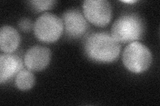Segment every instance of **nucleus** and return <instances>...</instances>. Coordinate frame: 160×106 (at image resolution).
Here are the masks:
<instances>
[{
    "label": "nucleus",
    "mask_w": 160,
    "mask_h": 106,
    "mask_svg": "<svg viewBox=\"0 0 160 106\" xmlns=\"http://www.w3.org/2000/svg\"><path fill=\"white\" fill-rule=\"evenodd\" d=\"M85 52L89 58L97 62L109 63L117 60L121 46L112 37L106 33H92L87 37Z\"/></svg>",
    "instance_id": "1"
},
{
    "label": "nucleus",
    "mask_w": 160,
    "mask_h": 106,
    "mask_svg": "<svg viewBox=\"0 0 160 106\" xmlns=\"http://www.w3.org/2000/svg\"><path fill=\"white\" fill-rule=\"evenodd\" d=\"M145 31L143 19L136 13L125 14L112 25V37L118 43H132L141 39Z\"/></svg>",
    "instance_id": "2"
},
{
    "label": "nucleus",
    "mask_w": 160,
    "mask_h": 106,
    "mask_svg": "<svg viewBox=\"0 0 160 106\" xmlns=\"http://www.w3.org/2000/svg\"><path fill=\"white\" fill-rule=\"evenodd\" d=\"M122 60L125 67L130 72L139 74L146 71L151 66L152 55L146 46L134 41L124 49Z\"/></svg>",
    "instance_id": "3"
},
{
    "label": "nucleus",
    "mask_w": 160,
    "mask_h": 106,
    "mask_svg": "<svg viewBox=\"0 0 160 106\" xmlns=\"http://www.w3.org/2000/svg\"><path fill=\"white\" fill-rule=\"evenodd\" d=\"M63 28L62 19L56 15L46 13L37 19L33 25V31L39 41L52 43L61 37Z\"/></svg>",
    "instance_id": "4"
},
{
    "label": "nucleus",
    "mask_w": 160,
    "mask_h": 106,
    "mask_svg": "<svg viewBox=\"0 0 160 106\" xmlns=\"http://www.w3.org/2000/svg\"><path fill=\"white\" fill-rule=\"evenodd\" d=\"M84 17L98 27L108 25L112 17V8L106 0H86L83 3Z\"/></svg>",
    "instance_id": "5"
},
{
    "label": "nucleus",
    "mask_w": 160,
    "mask_h": 106,
    "mask_svg": "<svg viewBox=\"0 0 160 106\" xmlns=\"http://www.w3.org/2000/svg\"><path fill=\"white\" fill-rule=\"evenodd\" d=\"M62 21L66 34L75 39L83 36L89 27L86 17L77 9H70L65 12Z\"/></svg>",
    "instance_id": "6"
},
{
    "label": "nucleus",
    "mask_w": 160,
    "mask_h": 106,
    "mask_svg": "<svg viewBox=\"0 0 160 106\" xmlns=\"http://www.w3.org/2000/svg\"><path fill=\"white\" fill-rule=\"evenodd\" d=\"M51 50L42 46H35L30 48L24 57V64L32 71L44 70L51 60Z\"/></svg>",
    "instance_id": "7"
},
{
    "label": "nucleus",
    "mask_w": 160,
    "mask_h": 106,
    "mask_svg": "<svg viewBox=\"0 0 160 106\" xmlns=\"http://www.w3.org/2000/svg\"><path fill=\"white\" fill-rule=\"evenodd\" d=\"M22 68V60L18 55L2 54L0 57V83L3 84L13 78Z\"/></svg>",
    "instance_id": "8"
},
{
    "label": "nucleus",
    "mask_w": 160,
    "mask_h": 106,
    "mask_svg": "<svg viewBox=\"0 0 160 106\" xmlns=\"http://www.w3.org/2000/svg\"><path fill=\"white\" fill-rule=\"evenodd\" d=\"M20 36L16 29L9 25L2 27L0 30V47L5 53H12L18 48Z\"/></svg>",
    "instance_id": "9"
},
{
    "label": "nucleus",
    "mask_w": 160,
    "mask_h": 106,
    "mask_svg": "<svg viewBox=\"0 0 160 106\" xmlns=\"http://www.w3.org/2000/svg\"><path fill=\"white\" fill-rule=\"evenodd\" d=\"M16 87L22 91L29 90L33 88L35 84V76L28 70H22L17 74L15 80Z\"/></svg>",
    "instance_id": "10"
},
{
    "label": "nucleus",
    "mask_w": 160,
    "mask_h": 106,
    "mask_svg": "<svg viewBox=\"0 0 160 106\" xmlns=\"http://www.w3.org/2000/svg\"><path fill=\"white\" fill-rule=\"evenodd\" d=\"M32 9L37 12H42L53 8L56 3L53 0H33L29 2Z\"/></svg>",
    "instance_id": "11"
},
{
    "label": "nucleus",
    "mask_w": 160,
    "mask_h": 106,
    "mask_svg": "<svg viewBox=\"0 0 160 106\" xmlns=\"http://www.w3.org/2000/svg\"><path fill=\"white\" fill-rule=\"evenodd\" d=\"M19 27L22 31L27 33L31 31L33 27V25L31 20L28 18H23L19 21Z\"/></svg>",
    "instance_id": "12"
},
{
    "label": "nucleus",
    "mask_w": 160,
    "mask_h": 106,
    "mask_svg": "<svg viewBox=\"0 0 160 106\" xmlns=\"http://www.w3.org/2000/svg\"><path fill=\"white\" fill-rule=\"evenodd\" d=\"M122 2L127 3H134L135 2H136V1H133V0H132V1H122Z\"/></svg>",
    "instance_id": "13"
}]
</instances>
